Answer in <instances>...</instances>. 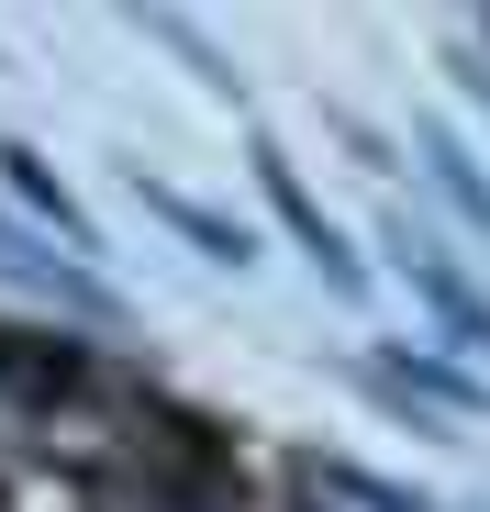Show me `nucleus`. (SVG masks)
I'll return each instance as SVG.
<instances>
[{"label": "nucleus", "mask_w": 490, "mask_h": 512, "mask_svg": "<svg viewBox=\"0 0 490 512\" xmlns=\"http://www.w3.org/2000/svg\"><path fill=\"white\" fill-rule=\"evenodd\" d=\"M257 190H268V212L290 223V245L312 256V268H323V290H335V301H368V268H357V234H346L335 212H323V201H312V190L290 179V156H279L268 134H257Z\"/></svg>", "instance_id": "1"}, {"label": "nucleus", "mask_w": 490, "mask_h": 512, "mask_svg": "<svg viewBox=\"0 0 490 512\" xmlns=\"http://www.w3.org/2000/svg\"><path fill=\"white\" fill-rule=\"evenodd\" d=\"M401 279H413V301L446 323V334H468V346L490 357V290H468V268L446 245H424V234H401Z\"/></svg>", "instance_id": "2"}, {"label": "nucleus", "mask_w": 490, "mask_h": 512, "mask_svg": "<svg viewBox=\"0 0 490 512\" xmlns=\"http://www.w3.org/2000/svg\"><path fill=\"white\" fill-rule=\"evenodd\" d=\"M0 190H12L45 234H67V256H78V268H90V256H101V234H90V212H78V190L56 179V167L34 156V145H0Z\"/></svg>", "instance_id": "3"}, {"label": "nucleus", "mask_w": 490, "mask_h": 512, "mask_svg": "<svg viewBox=\"0 0 490 512\" xmlns=\"http://www.w3.org/2000/svg\"><path fill=\"white\" fill-rule=\"evenodd\" d=\"M134 201H145L156 223H168L179 245H201V256H212V268H234V279H245V268H257V234H245V223H223L212 201H190V190H168V179H134Z\"/></svg>", "instance_id": "4"}, {"label": "nucleus", "mask_w": 490, "mask_h": 512, "mask_svg": "<svg viewBox=\"0 0 490 512\" xmlns=\"http://www.w3.org/2000/svg\"><path fill=\"white\" fill-rule=\"evenodd\" d=\"M368 379L390 390V401H446V412H490V379H468V368H446L435 346H368Z\"/></svg>", "instance_id": "5"}, {"label": "nucleus", "mask_w": 490, "mask_h": 512, "mask_svg": "<svg viewBox=\"0 0 490 512\" xmlns=\"http://www.w3.org/2000/svg\"><path fill=\"white\" fill-rule=\"evenodd\" d=\"M0 268H12L23 290H45V301H78L90 323H112V312H123V301H112V290H101L90 268H56V245H23L12 223H0Z\"/></svg>", "instance_id": "6"}, {"label": "nucleus", "mask_w": 490, "mask_h": 512, "mask_svg": "<svg viewBox=\"0 0 490 512\" xmlns=\"http://www.w3.org/2000/svg\"><path fill=\"white\" fill-rule=\"evenodd\" d=\"M0 512H101V490L67 479V468H45V457H12V468H0Z\"/></svg>", "instance_id": "7"}, {"label": "nucleus", "mask_w": 490, "mask_h": 512, "mask_svg": "<svg viewBox=\"0 0 490 512\" xmlns=\"http://www.w3.org/2000/svg\"><path fill=\"white\" fill-rule=\"evenodd\" d=\"M413 145H424V167H435V190H446V201H457V212H468V223L490 234V179H479V156H468V145H457L446 123H424Z\"/></svg>", "instance_id": "8"}, {"label": "nucleus", "mask_w": 490, "mask_h": 512, "mask_svg": "<svg viewBox=\"0 0 490 512\" xmlns=\"http://www.w3.org/2000/svg\"><path fill=\"white\" fill-rule=\"evenodd\" d=\"M145 34H156V45H168V56H179V67L201 78V90H223V101L245 90V78H234V67H223V56L201 45V23H179V12H145Z\"/></svg>", "instance_id": "9"}]
</instances>
